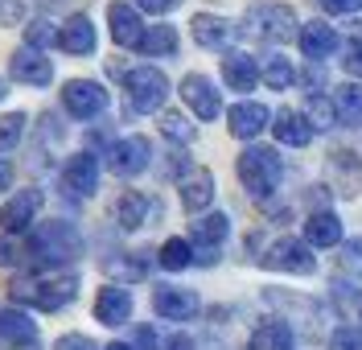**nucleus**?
<instances>
[{
	"label": "nucleus",
	"mask_w": 362,
	"mask_h": 350,
	"mask_svg": "<svg viewBox=\"0 0 362 350\" xmlns=\"http://www.w3.org/2000/svg\"><path fill=\"white\" fill-rule=\"evenodd\" d=\"M25 252H29L33 264H42V268H62V264H74V259L83 256V235L66 218H49V223L29 227Z\"/></svg>",
	"instance_id": "f257e3e1"
},
{
	"label": "nucleus",
	"mask_w": 362,
	"mask_h": 350,
	"mask_svg": "<svg viewBox=\"0 0 362 350\" xmlns=\"http://www.w3.org/2000/svg\"><path fill=\"white\" fill-rule=\"evenodd\" d=\"M8 293H13V301L37 305L45 313H54V309H66L78 297V276H70V272H62V276H17Z\"/></svg>",
	"instance_id": "f03ea898"
},
{
	"label": "nucleus",
	"mask_w": 362,
	"mask_h": 350,
	"mask_svg": "<svg viewBox=\"0 0 362 350\" xmlns=\"http://www.w3.org/2000/svg\"><path fill=\"white\" fill-rule=\"evenodd\" d=\"M235 169H239V182H243V189H247L251 198H272L280 189V177H284L280 153L276 148H259V144H251Z\"/></svg>",
	"instance_id": "7ed1b4c3"
},
{
	"label": "nucleus",
	"mask_w": 362,
	"mask_h": 350,
	"mask_svg": "<svg viewBox=\"0 0 362 350\" xmlns=\"http://www.w3.org/2000/svg\"><path fill=\"white\" fill-rule=\"evenodd\" d=\"M247 25L255 37H268V42H293L296 37V13L280 0H255L247 8Z\"/></svg>",
	"instance_id": "20e7f679"
},
{
	"label": "nucleus",
	"mask_w": 362,
	"mask_h": 350,
	"mask_svg": "<svg viewBox=\"0 0 362 350\" xmlns=\"http://www.w3.org/2000/svg\"><path fill=\"white\" fill-rule=\"evenodd\" d=\"M124 91H128V103L136 112H160L165 99H169V78L160 74L157 66H136L124 74Z\"/></svg>",
	"instance_id": "39448f33"
},
{
	"label": "nucleus",
	"mask_w": 362,
	"mask_h": 350,
	"mask_svg": "<svg viewBox=\"0 0 362 350\" xmlns=\"http://www.w3.org/2000/svg\"><path fill=\"white\" fill-rule=\"evenodd\" d=\"M264 264L276 268V272H293V276H309V272L317 268L313 247H309V243H300V239H293V235L276 239L268 252H264Z\"/></svg>",
	"instance_id": "423d86ee"
},
{
	"label": "nucleus",
	"mask_w": 362,
	"mask_h": 350,
	"mask_svg": "<svg viewBox=\"0 0 362 350\" xmlns=\"http://www.w3.org/2000/svg\"><path fill=\"white\" fill-rule=\"evenodd\" d=\"M153 309L165 322H189V317H198L202 297L194 288H181V284H157L153 288Z\"/></svg>",
	"instance_id": "0eeeda50"
},
{
	"label": "nucleus",
	"mask_w": 362,
	"mask_h": 350,
	"mask_svg": "<svg viewBox=\"0 0 362 350\" xmlns=\"http://www.w3.org/2000/svg\"><path fill=\"white\" fill-rule=\"evenodd\" d=\"M153 161V144L144 136H124L115 140L112 148H107V169L119 173V177H136V173H144Z\"/></svg>",
	"instance_id": "6e6552de"
},
{
	"label": "nucleus",
	"mask_w": 362,
	"mask_h": 350,
	"mask_svg": "<svg viewBox=\"0 0 362 350\" xmlns=\"http://www.w3.org/2000/svg\"><path fill=\"white\" fill-rule=\"evenodd\" d=\"M62 107H66L74 119H95L103 107H107V91L90 78H70L62 87Z\"/></svg>",
	"instance_id": "1a4fd4ad"
},
{
	"label": "nucleus",
	"mask_w": 362,
	"mask_h": 350,
	"mask_svg": "<svg viewBox=\"0 0 362 350\" xmlns=\"http://www.w3.org/2000/svg\"><path fill=\"white\" fill-rule=\"evenodd\" d=\"M37 210H42V189H17V194L0 206V231L4 235L29 231L33 218H37Z\"/></svg>",
	"instance_id": "9d476101"
},
{
	"label": "nucleus",
	"mask_w": 362,
	"mask_h": 350,
	"mask_svg": "<svg viewBox=\"0 0 362 350\" xmlns=\"http://www.w3.org/2000/svg\"><path fill=\"white\" fill-rule=\"evenodd\" d=\"M8 74H13L17 83H25V87H49V83H54V62L45 58L42 49L21 46L8 58Z\"/></svg>",
	"instance_id": "9b49d317"
},
{
	"label": "nucleus",
	"mask_w": 362,
	"mask_h": 350,
	"mask_svg": "<svg viewBox=\"0 0 362 350\" xmlns=\"http://www.w3.org/2000/svg\"><path fill=\"white\" fill-rule=\"evenodd\" d=\"M181 99L198 119H218V112H223V99H218L214 83L206 74H185L181 78Z\"/></svg>",
	"instance_id": "f8f14e48"
},
{
	"label": "nucleus",
	"mask_w": 362,
	"mask_h": 350,
	"mask_svg": "<svg viewBox=\"0 0 362 350\" xmlns=\"http://www.w3.org/2000/svg\"><path fill=\"white\" fill-rule=\"evenodd\" d=\"M62 186L74 198H90L99 189V157L95 153H74L66 165H62Z\"/></svg>",
	"instance_id": "ddd939ff"
},
{
	"label": "nucleus",
	"mask_w": 362,
	"mask_h": 350,
	"mask_svg": "<svg viewBox=\"0 0 362 350\" xmlns=\"http://www.w3.org/2000/svg\"><path fill=\"white\" fill-rule=\"evenodd\" d=\"M107 25H112L115 46L140 49V42H144V21H140V13H136L132 4H124V0H112V4H107Z\"/></svg>",
	"instance_id": "4468645a"
},
{
	"label": "nucleus",
	"mask_w": 362,
	"mask_h": 350,
	"mask_svg": "<svg viewBox=\"0 0 362 350\" xmlns=\"http://www.w3.org/2000/svg\"><path fill=\"white\" fill-rule=\"evenodd\" d=\"M268 107L264 103H251V99H243V103H235L230 112H226V128H230V136L239 140H255L264 128H268Z\"/></svg>",
	"instance_id": "2eb2a0df"
},
{
	"label": "nucleus",
	"mask_w": 362,
	"mask_h": 350,
	"mask_svg": "<svg viewBox=\"0 0 362 350\" xmlns=\"http://www.w3.org/2000/svg\"><path fill=\"white\" fill-rule=\"evenodd\" d=\"M95 317H99L103 326H124V322L132 317V293H128L124 284L99 288V297H95Z\"/></svg>",
	"instance_id": "dca6fc26"
},
{
	"label": "nucleus",
	"mask_w": 362,
	"mask_h": 350,
	"mask_svg": "<svg viewBox=\"0 0 362 350\" xmlns=\"http://www.w3.org/2000/svg\"><path fill=\"white\" fill-rule=\"evenodd\" d=\"M189 33H194V42L202 49H226L230 37H235V25L226 21V17H214V13H198L189 21Z\"/></svg>",
	"instance_id": "f3484780"
},
{
	"label": "nucleus",
	"mask_w": 362,
	"mask_h": 350,
	"mask_svg": "<svg viewBox=\"0 0 362 350\" xmlns=\"http://www.w3.org/2000/svg\"><path fill=\"white\" fill-rule=\"evenodd\" d=\"M54 46L62 49V54H74V58L90 54V49H95V25H90V17L74 13V17L58 29V42H54Z\"/></svg>",
	"instance_id": "a211bd4d"
},
{
	"label": "nucleus",
	"mask_w": 362,
	"mask_h": 350,
	"mask_svg": "<svg viewBox=\"0 0 362 350\" xmlns=\"http://www.w3.org/2000/svg\"><path fill=\"white\" fill-rule=\"evenodd\" d=\"M296 42H300L305 58H325L338 46V33H334V25H325V21H305L296 29Z\"/></svg>",
	"instance_id": "6ab92c4d"
},
{
	"label": "nucleus",
	"mask_w": 362,
	"mask_h": 350,
	"mask_svg": "<svg viewBox=\"0 0 362 350\" xmlns=\"http://www.w3.org/2000/svg\"><path fill=\"white\" fill-rule=\"evenodd\" d=\"M214 202V173L210 169H194L185 182H181V206L189 214H202Z\"/></svg>",
	"instance_id": "aec40b11"
},
{
	"label": "nucleus",
	"mask_w": 362,
	"mask_h": 350,
	"mask_svg": "<svg viewBox=\"0 0 362 350\" xmlns=\"http://www.w3.org/2000/svg\"><path fill=\"white\" fill-rule=\"evenodd\" d=\"M305 243L309 247H338L341 243V218L334 210H317L305 223Z\"/></svg>",
	"instance_id": "412c9836"
},
{
	"label": "nucleus",
	"mask_w": 362,
	"mask_h": 350,
	"mask_svg": "<svg viewBox=\"0 0 362 350\" xmlns=\"http://www.w3.org/2000/svg\"><path fill=\"white\" fill-rule=\"evenodd\" d=\"M223 83L230 91H255L259 83V66L251 54H226L223 58Z\"/></svg>",
	"instance_id": "4be33fe9"
},
{
	"label": "nucleus",
	"mask_w": 362,
	"mask_h": 350,
	"mask_svg": "<svg viewBox=\"0 0 362 350\" xmlns=\"http://www.w3.org/2000/svg\"><path fill=\"white\" fill-rule=\"evenodd\" d=\"M272 132H276L280 144H288V148H305L313 140V124H309L305 112H280L276 124H272Z\"/></svg>",
	"instance_id": "5701e85b"
},
{
	"label": "nucleus",
	"mask_w": 362,
	"mask_h": 350,
	"mask_svg": "<svg viewBox=\"0 0 362 350\" xmlns=\"http://www.w3.org/2000/svg\"><path fill=\"white\" fill-rule=\"evenodd\" d=\"M148 194H140V189H124L119 198H115V223L124 227V231H136V227H144V218H148Z\"/></svg>",
	"instance_id": "b1692460"
},
{
	"label": "nucleus",
	"mask_w": 362,
	"mask_h": 350,
	"mask_svg": "<svg viewBox=\"0 0 362 350\" xmlns=\"http://www.w3.org/2000/svg\"><path fill=\"white\" fill-rule=\"evenodd\" d=\"M0 342L21 346V342H37V326L25 309H0Z\"/></svg>",
	"instance_id": "393cba45"
},
{
	"label": "nucleus",
	"mask_w": 362,
	"mask_h": 350,
	"mask_svg": "<svg viewBox=\"0 0 362 350\" xmlns=\"http://www.w3.org/2000/svg\"><path fill=\"white\" fill-rule=\"evenodd\" d=\"M293 326L288 322H280V317H272L264 326L251 334V350H293Z\"/></svg>",
	"instance_id": "a878e982"
},
{
	"label": "nucleus",
	"mask_w": 362,
	"mask_h": 350,
	"mask_svg": "<svg viewBox=\"0 0 362 350\" xmlns=\"http://www.w3.org/2000/svg\"><path fill=\"white\" fill-rule=\"evenodd\" d=\"M329 103H334V116H338L341 124H362V83L334 87Z\"/></svg>",
	"instance_id": "bb28decb"
},
{
	"label": "nucleus",
	"mask_w": 362,
	"mask_h": 350,
	"mask_svg": "<svg viewBox=\"0 0 362 350\" xmlns=\"http://www.w3.org/2000/svg\"><path fill=\"white\" fill-rule=\"evenodd\" d=\"M189 235H194V243H198L202 252H214L226 235H230V218H226V214H202Z\"/></svg>",
	"instance_id": "cd10ccee"
},
{
	"label": "nucleus",
	"mask_w": 362,
	"mask_h": 350,
	"mask_svg": "<svg viewBox=\"0 0 362 350\" xmlns=\"http://www.w3.org/2000/svg\"><path fill=\"white\" fill-rule=\"evenodd\" d=\"M173 49H177V29H173V25H153V29H144L140 54H148V58H165V54H173Z\"/></svg>",
	"instance_id": "c85d7f7f"
},
{
	"label": "nucleus",
	"mask_w": 362,
	"mask_h": 350,
	"mask_svg": "<svg viewBox=\"0 0 362 350\" xmlns=\"http://www.w3.org/2000/svg\"><path fill=\"white\" fill-rule=\"evenodd\" d=\"M157 259H160V268L181 272V268H189V264H194V243H189V239H165Z\"/></svg>",
	"instance_id": "c756f323"
},
{
	"label": "nucleus",
	"mask_w": 362,
	"mask_h": 350,
	"mask_svg": "<svg viewBox=\"0 0 362 350\" xmlns=\"http://www.w3.org/2000/svg\"><path fill=\"white\" fill-rule=\"evenodd\" d=\"M264 78H268V87H272V91H288V87L296 83V70H293V62H288V58L272 54V58H268V66H264Z\"/></svg>",
	"instance_id": "7c9ffc66"
},
{
	"label": "nucleus",
	"mask_w": 362,
	"mask_h": 350,
	"mask_svg": "<svg viewBox=\"0 0 362 350\" xmlns=\"http://www.w3.org/2000/svg\"><path fill=\"white\" fill-rule=\"evenodd\" d=\"M25 112H8V116H0V153H8V148H17L25 136Z\"/></svg>",
	"instance_id": "2f4dec72"
},
{
	"label": "nucleus",
	"mask_w": 362,
	"mask_h": 350,
	"mask_svg": "<svg viewBox=\"0 0 362 350\" xmlns=\"http://www.w3.org/2000/svg\"><path fill=\"white\" fill-rule=\"evenodd\" d=\"M160 132H165L169 140H177V144H189V140L198 136L194 124H189L185 116H177V112H165V116H160Z\"/></svg>",
	"instance_id": "473e14b6"
},
{
	"label": "nucleus",
	"mask_w": 362,
	"mask_h": 350,
	"mask_svg": "<svg viewBox=\"0 0 362 350\" xmlns=\"http://www.w3.org/2000/svg\"><path fill=\"white\" fill-rule=\"evenodd\" d=\"M338 268H341V272H346V276L362 280V239H350V243H341Z\"/></svg>",
	"instance_id": "72a5a7b5"
},
{
	"label": "nucleus",
	"mask_w": 362,
	"mask_h": 350,
	"mask_svg": "<svg viewBox=\"0 0 362 350\" xmlns=\"http://www.w3.org/2000/svg\"><path fill=\"white\" fill-rule=\"evenodd\" d=\"M329 350H362V326H338L329 334Z\"/></svg>",
	"instance_id": "f704fd0d"
},
{
	"label": "nucleus",
	"mask_w": 362,
	"mask_h": 350,
	"mask_svg": "<svg viewBox=\"0 0 362 350\" xmlns=\"http://www.w3.org/2000/svg\"><path fill=\"white\" fill-rule=\"evenodd\" d=\"M21 259H25V243L17 235H4L0 239V268H17Z\"/></svg>",
	"instance_id": "c9c22d12"
},
{
	"label": "nucleus",
	"mask_w": 362,
	"mask_h": 350,
	"mask_svg": "<svg viewBox=\"0 0 362 350\" xmlns=\"http://www.w3.org/2000/svg\"><path fill=\"white\" fill-rule=\"evenodd\" d=\"M49 42H58V29H49V21H33V25H29V33H25V46L42 49V46H49Z\"/></svg>",
	"instance_id": "e433bc0d"
},
{
	"label": "nucleus",
	"mask_w": 362,
	"mask_h": 350,
	"mask_svg": "<svg viewBox=\"0 0 362 350\" xmlns=\"http://www.w3.org/2000/svg\"><path fill=\"white\" fill-rule=\"evenodd\" d=\"M334 119H338V116H334V103L317 95L313 103H309V124H313V128H329Z\"/></svg>",
	"instance_id": "4c0bfd02"
},
{
	"label": "nucleus",
	"mask_w": 362,
	"mask_h": 350,
	"mask_svg": "<svg viewBox=\"0 0 362 350\" xmlns=\"http://www.w3.org/2000/svg\"><path fill=\"white\" fill-rule=\"evenodd\" d=\"M341 66H346V74L362 78V33H354V42L346 46V58H341Z\"/></svg>",
	"instance_id": "58836bf2"
},
{
	"label": "nucleus",
	"mask_w": 362,
	"mask_h": 350,
	"mask_svg": "<svg viewBox=\"0 0 362 350\" xmlns=\"http://www.w3.org/2000/svg\"><path fill=\"white\" fill-rule=\"evenodd\" d=\"M54 350H99V346L90 342L87 334H62V338L54 342Z\"/></svg>",
	"instance_id": "ea45409f"
},
{
	"label": "nucleus",
	"mask_w": 362,
	"mask_h": 350,
	"mask_svg": "<svg viewBox=\"0 0 362 350\" xmlns=\"http://www.w3.org/2000/svg\"><path fill=\"white\" fill-rule=\"evenodd\" d=\"M181 0H136V8H144V13H153V17H165V13H173Z\"/></svg>",
	"instance_id": "a19ab883"
},
{
	"label": "nucleus",
	"mask_w": 362,
	"mask_h": 350,
	"mask_svg": "<svg viewBox=\"0 0 362 350\" xmlns=\"http://www.w3.org/2000/svg\"><path fill=\"white\" fill-rule=\"evenodd\" d=\"M321 8H325V13H334V17H341V13H358L362 0H321Z\"/></svg>",
	"instance_id": "79ce46f5"
},
{
	"label": "nucleus",
	"mask_w": 362,
	"mask_h": 350,
	"mask_svg": "<svg viewBox=\"0 0 362 350\" xmlns=\"http://www.w3.org/2000/svg\"><path fill=\"white\" fill-rule=\"evenodd\" d=\"M17 13H21V0H0V21L17 25Z\"/></svg>",
	"instance_id": "37998d69"
},
{
	"label": "nucleus",
	"mask_w": 362,
	"mask_h": 350,
	"mask_svg": "<svg viewBox=\"0 0 362 350\" xmlns=\"http://www.w3.org/2000/svg\"><path fill=\"white\" fill-rule=\"evenodd\" d=\"M136 346H140V350H157V334H153L148 326H140V329H136Z\"/></svg>",
	"instance_id": "c03bdc74"
},
{
	"label": "nucleus",
	"mask_w": 362,
	"mask_h": 350,
	"mask_svg": "<svg viewBox=\"0 0 362 350\" xmlns=\"http://www.w3.org/2000/svg\"><path fill=\"white\" fill-rule=\"evenodd\" d=\"M160 350H198V346H194V338H189V334H173Z\"/></svg>",
	"instance_id": "a18cd8bd"
},
{
	"label": "nucleus",
	"mask_w": 362,
	"mask_h": 350,
	"mask_svg": "<svg viewBox=\"0 0 362 350\" xmlns=\"http://www.w3.org/2000/svg\"><path fill=\"white\" fill-rule=\"evenodd\" d=\"M8 186H13V165H8L4 157H0V194H4Z\"/></svg>",
	"instance_id": "49530a36"
},
{
	"label": "nucleus",
	"mask_w": 362,
	"mask_h": 350,
	"mask_svg": "<svg viewBox=\"0 0 362 350\" xmlns=\"http://www.w3.org/2000/svg\"><path fill=\"white\" fill-rule=\"evenodd\" d=\"M4 350H37V342H21V346H4Z\"/></svg>",
	"instance_id": "de8ad7c7"
},
{
	"label": "nucleus",
	"mask_w": 362,
	"mask_h": 350,
	"mask_svg": "<svg viewBox=\"0 0 362 350\" xmlns=\"http://www.w3.org/2000/svg\"><path fill=\"white\" fill-rule=\"evenodd\" d=\"M103 350H132L128 342H112V346H103Z\"/></svg>",
	"instance_id": "09e8293b"
},
{
	"label": "nucleus",
	"mask_w": 362,
	"mask_h": 350,
	"mask_svg": "<svg viewBox=\"0 0 362 350\" xmlns=\"http://www.w3.org/2000/svg\"><path fill=\"white\" fill-rule=\"evenodd\" d=\"M4 95H8V87H4V78H0V99H4Z\"/></svg>",
	"instance_id": "8fccbe9b"
}]
</instances>
